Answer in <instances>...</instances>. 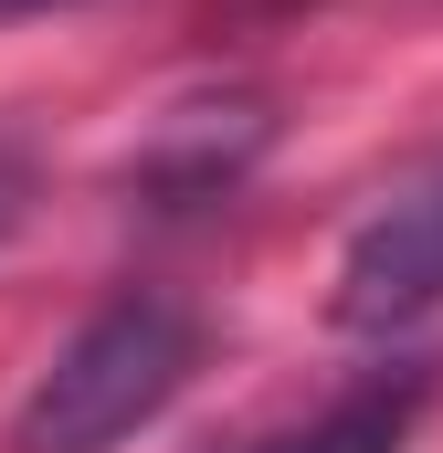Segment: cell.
Segmentation results:
<instances>
[{"label":"cell","instance_id":"obj_1","mask_svg":"<svg viewBox=\"0 0 443 453\" xmlns=\"http://www.w3.org/2000/svg\"><path fill=\"white\" fill-rule=\"evenodd\" d=\"M201 369V317L180 296H106L74 338L53 348V369L21 390L11 411V453H116L148 433Z\"/></svg>","mask_w":443,"mask_h":453},{"label":"cell","instance_id":"obj_2","mask_svg":"<svg viewBox=\"0 0 443 453\" xmlns=\"http://www.w3.org/2000/svg\"><path fill=\"white\" fill-rule=\"evenodd\" d=\"M433 306H443V169H423L348 232L328 317L348 338H391V327H423Z\"/></svg>","mask_w":443,"mask_h":453},{"label":"cell","instance_id":"obj_3","mask_svg":"<svg viewBox=\"0 0 443 453\" xmlns=\"http://www.w3.org/2000/svg\"><path fill=\"white\" fill-rule=\"evenodd\" d=\"M423 411H433V369H369L359 390H338L317 422L264 433L253 453H401Z\"/></svg>","mask_w":443,"mask_h":453},{"label":"cell","instance_id":"obj_4","mask_svg":"<svg viewBox=\"0 0 443 453\" xmlns=\"http://www.w3.org/2000/svg\"><path fill=\"white\" fill-rule=\"evenodd\" d=\"M21 201H32V180H21V158H11V148H0V232L21 222Z\"/></svg>","mask_w":443,"mask_h":453},{"label":"cell","instance_id":"obj_5","mask_svg":"<svg viewBox=\"0 0 443 453\" xmlns=\"http://www.w3.org/2000/svg\"><path fill=\"white\" fill-rule=\"evenodd\" d=\"M32 11H85V0H0V21H32Z\"/></svg>","mask_w":443,"mask_h":453}]
</instances>
